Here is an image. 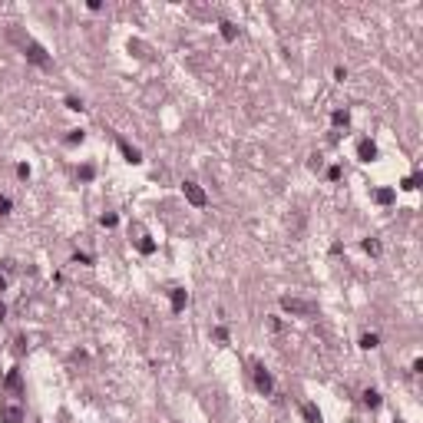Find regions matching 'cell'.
<instances>
[{
  "instance_id": "cell-12",
  "label": "cell",
  "mask_w": 423,
  "mask_h": 423,
  "mask_svg": "<svg viewBox=\"0 0 423 423\" xmlns=\"http://www.w3.org/2000/svg\"><path fill=\"white\" fill-rule=\"evenodd\" d=\"M360 400H364V407H370V410H377V407L383 403V400H380V393H377V390H370V387H367L364 393H360Z\"/></svg>"
},
{
  "instance_id": "cell-6",
  "label": "cell",
  "mask_w": 423,
  "mask_h": 423,
  "mask_svg": "<svg viewBox=\"0 0 423 423\" xmlns=\"http://www.w3.org/2000/svg\"><path fill=\"white\" fill-rule=\"evenodd\" d=\"M0 416H4V423H24V410H20V403H4Z\"/></svg>"
},
{
  "instance_id": "cell-26",
  "label": "cell",
  "mask_w": 423,
  "mask_h": 423,
  "mask_svg": "<svg viewBox=\"0 0 423 423\" xmlns=\"http://www.w3.org/2000/svg\"><path fill=\"white\" fill-rule=\"evenodd\" d=\"M17 176H20V179H30V166H27V162H20V166H17Z\"/></svg>"
},
{
  "instance_id": "cell-17",
  "label": "cell",
  "mask_w": 423,
  "mask_h": 423,
  "mask_svg": "<svg viewBox=\"0 0 423 423\" xmlns=\"http://www.w3.org/2000/svg\"><path fill=\"white\" fill-rule=\"evenodd\" d=\"M377 344H380V337H377V334H364V337H360V347H364V351H374Z\"/></svg>"
},
{
  "instance_id": "cell-24",
  "label": "cell",
  "mask_w": 423,
  "mask_h": 423,
  "mask_svg": "<svg viewBox=\"0 0 423 423\" xmlns=\"http://www.w3.org/2000/svg\"><path fill=\"white\" fill-rule=\"evenodd\" d=\"M10 205H14V202H10L7 195H0V215H10Z\"/></svg>"
},
{
  "instance_id": "cell-22",
  "label": "cell",
  "mask_w": 423,
  "mask_h": 423,
  "mask_svg": "<svg viewBox=\"0 0 423 423\" xmlns=\"http://www.w3.org/2000/svg\"><path fill=\"white\" fill-rule=\"evenodd\" d=\"M93 176H96V169H93V166H83V169H80V179H83V182H89Z\"/></svg>"
},
{
  "instance_id": "cell-7",
  "label": "cell",
  "mask_w": 423,
  "mask_h": 423,
  "mask_svg": "<svg viewBox=\"0 0 423 423\" xmlns=\"http://www.w3.org/2000/svg\"><path fill=\"white\" fill-rule=\"evenodd\" d=\"M357 159L360 162H374L377 159V146L370 143V139H360L357 143Z\"/></svg>"
},
{
  "instance_id": "cell-27",
  "label": "cell",
  "mask_w": 423,
  "mask_h": 423,
  "mask_svg": "<svg viewBox=\"0 0 423 423\" xmlns=\"http://www.w3.org/2000/svg\"><path fill=\"white\" fill-rule=\"evenodd\" d=\"M334 80H337V83L347 80V70H344V66H334Z\"/></svg>"
},
{
  "instance_id": "cell-5",
  "label": "cell",
  "mask_w": 423,
  "mask_h": 423,
  "mask_svg": "<svg viewBox=\"0 0 423 423\" xmlns=\"http://www.w3.org/2000/svg\"><path fill=\"white\" fill-rule=\"evenodd\" d=\"M129 232H136V238H132V241H136V248H139V251H143V255H152V251H156V241H152L149 235H146L143 228H139V225H132Z\"/></svg>"
},
{
  "instance_id": "cell-3",
  "label": "cell",
  "mask_w": 423,
  "mask_h": 423,
  "mask_svg": "<svg viewBox=\"0 0 423 423\" xmlns=\"http://www.w3.org/2000/svg\"><path fill=\"white\" fill-rule=\"evenodd\" d=\"M182 192H185V199H189L195 208H205V205H208V195L202 192V185H195V182H185V185H182Z\"/></svg>"
},
{
  "instance_id": "cell-18",
  "label": "cell",
  "mask_w": 423,
  "mask_h": 423,
  "mask_svg": "<svg viewBox=\"0 0 423 423\" xmlns=\"http://www.w3.org/2000/svg\"><path fill=\"white\" fill-rule=\"evenodd\" d=\"M83 139H86V132H83V129H73L70 136H66V146H80Z\"/></svg>"
},
{
  "instance_id": "cell-11",
  "label": "cell",
  "mask_w": 423,
  "mask_h": 423,
  "mask_svg": "<svg viewBox=\"0 0 423 423\" xmlns=\"http://www.w3.org/2000/svg\"><path fill=\"white\" fill-rule=\"evenodd\" d=\"M218 30H222V40H228V43L238 40V27H235L232 20H222V24H218Z\"/></svg>"
},
{
  "instance_id": "cell-30",
  "label": "cell",
  "mask_w": 423,
  "mask_h": 423,
  "mask_svg": "<svg viewBox=\"0 0 423 423\" xmlns=\"http://www.w3.org/2000/svg\"><path fill=\"white\" fill-rule=\"evenodd\" d=\"M4 318H7V308H4V304H0V321H4Z\"/></svg>"
},
{
  "instance_id": "cell-9",
  "label": "cell",
  "mask_w": 423,
  "mask_h": 423,
  "mask_svg": "<svg viewBox=\"0 0 423 423\" xmlns=\"http://www.w3.org/2000/svg\"><path fill=\"white\" fill-rule=\"evenodd\" d=\"M4 387H7V390L10 393H20V390H24V377H20V370H7V380H4Z\"/></svg>"
},
{
  "instance_id": "cell-4",
  "label": "cell",
  "mask_w": 423,
  "mask_h": 423,
  "mask_svg": "<svg viewBox=\"0 0 423 423\" xmlns=\"http://www.w3.org/2000/svg\"><path fill=\"white\" fill-rule=\"evenodd\" d=\"M255 387H258V393H264V397H271V390H274V380H271V374L264 367H255Z\"/></svg>"
},
{
  "instance_id": "cell-20",
  "label": "cell",
  "mask_w": 423,
  "mask_h": 423,
  "mask_svg": "<svg viewBox=\"0 0 423 423\" xmlns=\"http://www.w3.org/2000/svg\"><path fill=\"white\" fill-rule=\"evenodd\" d=\"M416 182H420V176H416V172H413V176H407V179H403V182H400V189L413 192V189H416Z\"/></svg>"
},
{
  "instance_id": "cell-25",
  "label": "cell",
  "mask_w": 423,
  "mask_h": 423,
  "mask_svg": "<svg viewBox=\"0 0 423 423\" xmlns=\"http://www.w3.org/2000/svg\"><path fill=\"white\" fill-rule=\"evenodd\" d=\"M73 261H76V264H93V258L83 255V251H76V255H73Z\"/></svg>"
},
{
  "instance_id": "cell-28",
  "label": "cell",
  "mask_w": 423,
  "mask_h": 423,
  "mask_svg": "<svg viewBox=\"0 0 423 423\" xmlns=\"http://www.w3.org/2000/svg\"><path fill=\"white\" fill-rule=\"evenodd\" d=\"M328 179H331V182H337V179H341V166H331L328 169Z\"/></svg>"
},
{
  "instance_id": "cell-13",
  "label": "cell",
  "mask_w": 423,
  "mask_h": 423,
  "mask_svg": "<svg viewBox=\"0 0 423 423\" xmlns=\"http://www.w3.org/2000/svg\"><path fill=\"white\" fill-rule=\"evenodd\" d=\"M301 413H304V420H308V423H324V416H321V410L314 407V403H304Z\"/></svg>"
},
{
  "instance_id": "cell-31",
  "label": "cell",
  "mask_w": 423,
  "mask_h": 423,
  "mask_svg": "<svg viewBox=\"0 0 423 423\" xmlns=\"http://www.w3.org/2000/svg\"><path fill=\"white\" fill-rule=\"evenodd\" d=\"M4 288H7V278H4V274H0V291H4Z\"/></svg>"
},
{
  "instance_id": "cell-1",
  "label": "cell",
  "mask_w": 423,
  "mask_h": 423,
  "mask_svg": "<svg viewBox=\"0 0 423 423\" xmlns=\"http://www.w3.org/2000/svg\"><path fill=\"white\" fill-rule=\"evenodd\" d=\"M24 53H27V60H30L33 66H40V70H47V66H50V56H47V50H43L37 40H27Z\"/></svg>"
},
{
  "instance_id": "cell-29",
  "label": "cell",
  "mask_w": 423,
  "mask_h": 423,
  "mask_svg": "<svg viewBox=\"0 0 423 423\" xmlns=\"http://www.w3.org/2000/svg\"><path fill=\"white\" fill-rule=\"evenodd\" d=\"M410 370H413V374H423V360L413 357V367H410Z\"/></svg>"
},
{
  "instance_id": "cell-14",
  "label": "cell",
  "mask_w": 423,
  "mask_h": 423,
  "mask_svg": "<svg viewBox=\"0 0 423 423\" xmlns=\"http://www.w3.org/2000/svg\"><path fill=\"white\" fill-rule=\"evenodd\" d=\"M331 122L347 129V126H351V112H347V109H334V112H331Z\"/></svg>"
},
{
  "instance_id": "cell-15",
  "label": "cell",
  "mask_w": 423,
  "mask_h": 423,
  "mask_svg": "<svg viewBox=\"0 0 423 423\" xmlns=\"http://www.w3.org/2000/svg\"><path fill=\"white\" fill-rule=\"evenodd\" d=\"M374 199L380 202V205H390L397 195H393V189H377V192H374Z\"/></svg>"
},
{
  "instance_id": "cell-21",
  "label": "cell",
  "mask_w": 423,
  "mask_h": 423,
  "mask_svg": "<svg viewBox=\"0 0 423 423\" xmlns=\"http://www.w3.org/2000/svg\"><path fill=\"white\" fill-rule=\"evenodd\" d=\"M215 341L228 344V328H225V324H218V328H215Z\"/></svg>"
},
{
  "instance_id": "cell-16",
  "label": "cell",
  "mask_w": 423,
  "mask_h": 423,
  "mask_svg": "<svg viewBox=\"0 0 423 423\" xmlns=\"http://www.w3.org/2000/svg\"><path fill=\"white\" fill-rule=\"evenodd\" d=\"M360 248H364L367 255H380V241H377V238H364V241H360Z\"/></svg>"
},
{
  "instance_id": "cell-32",
  "label": "cell",
  "mask_w": 423,
  "mask_h": 423,
  "mask_svg": "<svg viewBox=\"0 0 423 423\" xmlns=\"http://www.w3.org/2000/svg\"><path fill=\"white\" fill-rule=\"evenodd\" d=\"M393 423H403V420H393Z\"/></svg>"
},
{
  "instance_id": "cell-10",
  "label": "cell",
  "mask_w": 423,
  "mask_h": 423,
  "mask_svg": "<svg viewBox=\"0 0 423 423\" xmlns=\"http://www.w3.org/2000/svg\"><path fill=\"white\" fill-rule=\"evenodd\" d=\"M119 152L126 156V162H132V166H136V162H143V152H139L136 146H129L126 139H119Z\"/></svg>"
},
{
  "instance_id": "cell-2",
  "label": "cell",
  "mask_w": 423,
  "mask_h": 423,
  "mask_svg": "<svg viewBox=\"0 0 423 423\" xmlns=\"http://www.w3.org/2000/svg\"><path fill=\"white\" fill-rule=\"evenodd\" d=\"M281 308H285L288 314H301V318H308V314H314V304L311 301H301V298H281Z\"/></svg>"
},
{
  "instance_id": "cell-19",
  "label": "cell",
  "mask_w": 423,
  "mask_h": 423,
  "mask_svg": "<svg viewBox=\"0 0 423 423\" xmlns=\"http://www.w3.org/2000/svg\"><path fill=\"white\" fill-rule=\"evenodd\" d=\"M66 109H73V112H83L86 106H83V99H76V96H66Z\"/></svg>"
},
{
  "instance_id": "cell-23",
  "label": "cell",
  "mask_w": 423,
  "mask_h": 423,
  "mask_svg": "<svg viewBox=\"0 0 423 423\" xmlns=\"http://www.w3.org/2000/svg\"><path fill=\"white\" fill-rule=\"evenodd\" d=\"M119 222V218L116 215H99V225H103V228H112V225Z\"/></svg>"
},
{
  "instance_id": "cell-8",
  "label": "cell",
  "mask_w": 423,
  "mask_h": 423,
  "mask_svg": "<svg viewBox=\"0 0 423 423\" xmlns=\"http://www.w3.org/2000/svg\"><path fill=\"white\" fill-rule=\"evenodd\" d=\"M169 301H172V311H182L185 304H189V295H185V288H172V291H169Z\"/></svg>"
}]
</instances>
